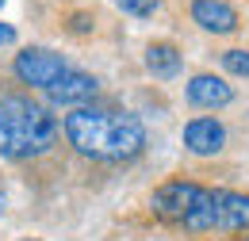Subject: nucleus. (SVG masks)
<instances>
[{"mask_svg":"<svg viewBox=\"0 0 249 241\" xmlns=\"http://www.w3.org/2000/svg\"><path fill=\"white\" fill-rule=\"evenodd\" d=\"M196 195H199V184L169 180V184H161L154 195H150V211H154L161 222L184 226V218H188V211H192V203H196Z\"/></svg>","mask_w":249,"mask_h":241,"instance_id":"obj_4","label":"nucleus"},{"mask_svg":"<svg viewBox=\"0 0 249 241\" xmlns=\"http://www.w3.org/2000/svg\"><path fill=\"white\" fill-rule=\"evenodd\" d=\"M188 103L192 107H226L234 103V88L226 85V77H215V73H196L188 81Z\"/></svg>","mask_w":249,"mask_h":241,"instance_id":"obj_7","label":"nucleus"},{"mask_svg":"<svg viewBox=\"0 0 249 241\" xmlns=\"http://www.w3.org/2000/svg\"><path fill=\"white\" fill-rule=\"evenodd\" d=\"M65 138L81 157L92 161H134L146 150V126L130 111H107V107H77L65 115Z\"/></svg>","mask_w":249,"mask_h":241,"instance_id":"obj_1","label":"nucleus"},{"mask_svg":"<svg viewBox=\"0 0 249 241\" xmlns=\"http://www.w3.org/2000/svg\"><path fill=\"white\" fill-rule=\"evenodd\" d=\"M157 4L161 0H115V8H123L126 16H138V19H146V16H154Z\"/></svg>","mask_w":249,"mask_h":241,"instance_id":"obj_13","label":"nucleus"},{"mask_svg":"<svg viewBox=\"0 0 249 241\" xmlns=\"http://www.w3.org/2000/svg\"><path fill=\"white\" fill-rule=\"evenodd\" d=\"M4 207H8V195H4V188H0V214H4Z\"/></svg>","mask_w":249,"mask_h":241,"instance_id":"obj_16","label":"nucleus"},{"mask_svg":"<svg viewBox=\"0 0 249 241\" xmlns=\"http://www.w3.org/2000/svg\"><path fill=\"white\" fill-rule=\"evenodd\" d=\"M69 31H73V34H85V31H92V16H85V12H73V16H69Z\"/></svg>","mask_w":249,"mask_h":241,"instance_id":"obj_14","label":"nucleus"},{"mask_svg":"<svg viewBox=\"0 0 249 241\" xmlns=\"http://www.w3.org/2000/svg\"><path fill=\"white\" fill-rule=\"evenodd\" d=\"M96 88H100V81H96L92 73H77V69H69L54 88H46V96H50V103H58V107H73V103L92 100Z\"/></svg>","mask_w":249,"mask_h":241,"instance_id":"obj_9","label":"nucleus"},{"mask_svg":"<svg viewBox=\"0 0 249 241\" xmlns=\"http://www.w3.org/2000/svg\"><path fill=\"white\" fill-rule=\"evenodd\" d=\"M242 241H249V238H242Z\"/></svg>","mask_w":249,"mask_h":241,"instance_id":"obj_19","label":"nucleus"},{"mask_svg":"<svg viewBox=\"0 0 249 241\" xmlns=\"http://www.w3.org/2000/svg\"><path fill=\"white\" fill-rule=\"evenodd\" d=\"M12 69H16V77H19L23 85H31V88H54L65 73H69L65 58L54 54V50H46V46H27V50H19L16 61H12Z\"/></svg>","mask_w":249,"mask_h":241,"instance_id":"obj_3","label":"nucleus"},{"mask_svg":"<svg viewBox=\"0 0 249 241\" xmlns=\"http://www.w3.org/2000/svg\"><path fill=\"white\" fill-rule=\"evenodd\" d=\"M16 42V27L12 23H0V46H12Z\"/></svg>","mask_w":249,"mask_h":241,"instance_id":"obj_15","label":"nucleus"},{"mask_svg":"<svg viewBox=\"0 0 249 241\" xmlns=\"http://www.w3.org/2000/svg\"><path fill=\"white\" fill-rule=\"evenodd\" d=\"M180 46L177 42H169V38H161V42H150L146 46V69L154 73V77H177L180 73Z\"/></svg>","mask_w":249,"mask_h":241,"instance_id":"obj_10","label":"nucleus"},{"mask_svg":"<svg viewBox=\"0 0 249 241\" xmlns=\"http://www.w3.org/2000/svg\"><path fill=\"white\" fill-rule=\"evenodd\" d=\"M58 122L54 115L27 96H4L0 100V153L12 161L38 157L54 146Z\"/></svg>","mask_w":249,"mask_h":241,"instance_id":"obj_2","label":"nucleus"},{"mask_svg":"<svg viewBox=\"0 0 249 241\" xmlns=\"http://www.w3.org/2000/svg\"><path fill=\"white\" fill-rule=\"evenodd\" d=\"M222 146H226V126L218 119L199 115V119L184 122V150L188 153H196V157H215V153H222Z\"/></svg>","mask_w":249,"mask_h":241,"instance_id":"obj_5","label":"nucleus"},{"mask_svg":"<svg viewBox=\"0 0 249 241\" xmlns=\"http://www.w3.org/2000/svg\"><path fill=\"white\" fill-rule=\"evenodd\" d=\"M192 23H199L211 34H234L242 27V16L226 0H192Z\"/></svg>","mask_w":249,"mask_h":241,"instance_id":"obj_6","label":"nucleus"},{"mask_svg":"<svg viewBox=\"0 0 249 241\" xmlns=\"http://www.w3.org/2000/svg\"><path fill=\"white\" fill-rule=\"evenodd\" d=\"M23 241H38V238H23Z\"/></svg>","mask_w":249,"mask_h":241,"instance_id":"obj_17","label":"nucleus"},{"mask_svg":"<svg viewBox=\"0 0 249 241\" xmlns=\"http://www.w3.org/2000/svg\"><path fill=\"white\" fill-rule=\"evenodd\" d=\"M0 8H4V0H0Z\"/></svg>","mask_w":249,"mask_h":241,"instance_id":"obj_18","label":"nucleus"},{"mask_svg":"<svg viewBox=\"0 0 249 241\" xmlns=\"http://www.w3.org/2000/svg\"><path fill=\"white\" fill-rule=\"evenodd\" d=\"M222 69L234 73V77H249V50H242V46L222 50Z\"/></svg>","mask_w":249,"mask_h":241,"instance_id":"obj_12","label":"nucleus"},{"mask_svg":"<svg viewBox=\"0 0 249 241\" xmlns=\"http://www.w3.org/2000/svg\"><path fill=\"white\" fill-rule=\"evenodd\" d=\"M184 230H192V234L215 230V191L211 188H199V195H196V203H192V211L184 218Z\"/></svg>","mask_w":249,"mask_h":241,"instance_id":"obj_11","label":"nucleus"},{"mask_svg":"<svg viewBox=\"0 0 249 241\" xmlns=\"http://www.w3.org/2000/svg\"><path fill=\"white\" fill-rule=\"evenodd\" d=\"M215 226L230 234H246L249 230V195L246 191H215Z\"/></svg>","mask_w":249,"mask_h":241,"instance_id":"obj_8","label":"nucleus"}]
</instances>
